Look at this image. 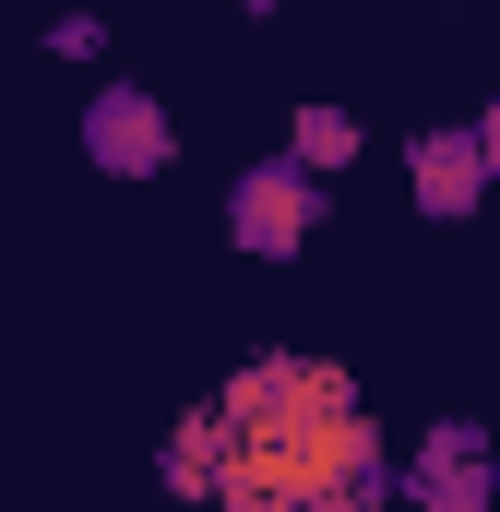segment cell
Masks as SVG:
<instances>
[{
  "mask_svg": "<svg viewBox=\"0 0 500 512\" xmlns=\"http://www.w3.org/2000/svg\"><path fill=\"white\" fill-rule=\"evenodd\" d=\"M310 227H322V179H310L298 155H250L239 179H227V239H239L250 262H298Z\"/></svg>",
  "mask_w": 500,
  "mask_h": 512,
  "instance_id": "2",
  "label": "cell"
},
{
  "mask_svg": "<svg viewBox=\"0 0 500 512\" xmlns=\"http://www.w3.org/2000/svg\"><path fill=\"white\" fill-rule=\"evenodd\" d=\"M405 512H500V453L477 417H429V441L405 453Z\"/></svg>",
  "mask_w": 500,
  "mask_h": 512,
  "instance_id": "3",
  "label": "cell"
},
{
  "mask_svg": "<svg viewBox=\"0 0 500 512\" xmlns=\"http://www.w3.org/2000/svg\"><path fill=\"white\" fill-rule=\"evenodd\" d=\"M286 155H298V167H310V179H334V167H358V120H346V108H322V96H310V108H298V120H286Z\"/></svg>",
  "mask_w": 500,
  "mask_h": 512,
  "instance_id": "7",
  "label": "cell"
},
{
  "mask_svg": "<svg viewBox=\"0 0 500 512\" xmlns=\"http://www.w3.org/2000/svg\"><path fill=\"white\" fill-rule=\"evenodd\" d=\"M477 155H489V179H500V96L477 108Z\"/></svg>",
  "mask_w": 500,
  "mask_h": 512,
  "instance_id": "9",
  "label": "cell"
},
{
  "mask_svg": "<svg viewBox=\"0 0 500 512\" xmlns=\"http://www.w3.org/2000/svg\"><path fill=\"white\" fill-rule=\"evenodd\" d=\"M48 60H108V24H96V12H60V24H48Z\"/></svg>",
  "mask_w": 500,
  "mask_h": 512,
  "instance_id": "8",
  "label": "cell"
},
{
  "mask_svg": "<svg viewBox=\"0 0 500 512\" xmlns=\"http://www.w3.org/2000/svg\"><path fill=\"white\" fill-rule=\"evenodd\" d=\"M227 417V501L215 512H381L393 453L334 358H250L215 382Z\"/></svg>",
  "mask_w": 500,
  "mask_h": 512,
  "instance_id": "1",
  "label": "cell"
},
{
  "mask_svg": "<svg viewBox=\"0 0 500 512\" xmlns=\"http://www.w3.org/2000/svg\"><path fill=\"white\" fill-rule=\"evenodd\" d=\"M84 155H96L108 179H167V167H179L167 96H155V84H96V96H84Z\"/></svg>",
  "mask_w": 500,
  "mask_h": 512,
  "instance_id": "4",
  "label": "cell"
},
{
  "mask_svg": "<svg viewBox=\"0 0 500 512\" xmlns=\"http://www.w3.org/2000/svg\"><path fill=\"white\" fill-rule=\"evenodd\" d=\"M405 191H417V215H441V227H453V215H477V203H489L477 120H465V131H417V143H405Z\"/></svg>",
  "mask_w": 500,
  "mask_h": 512,
  "instance_id": "5",
  "label": "cell"
},
{
  "mask_svg": "<svg viewBox=\"0 0 500 512\" xmlns=\"http://www.w3.org/2000/svg\"><path fill=\"white\" fill-rule=\"evenodd\" d=\"M167 489H179V501H227V417H215V405H191V417L167 429Z\"/></svg>",
  "mask_w": 500,
  "mask_h": 512,
  "instance_id": "6",
  "label": "cell"
}]
</instances>
